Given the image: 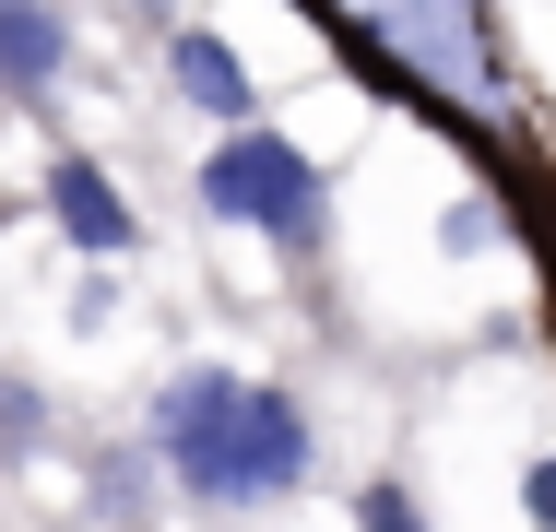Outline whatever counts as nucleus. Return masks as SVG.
<instances>
[{"mask_svg": "<svg viewBox=\"0 0 556 532\" xmlns=\"http://www.w3.org/2000/svg\"><path fill=\"white\" fill-rule=\"evenodd\" d=\"M154 461H166V485L202 497V509H261V497L308 485V415H296L273 379L190 367V379H166V403H154Z\"/></svg>", "mask_w": 556, "mask_h": 532, "instance_id": "f257e3e1", "label": "nucleus"}, {"mask_svg": "<svg viewBox=\"0 0 556 532\" xmlns=\"http://www.w3.org/2000/svg\"><path fill=\"white\" fill-rule=\"evenodd\" d=\"M48 225H60L84 261H118V249L142 237V225H130V190H118L96 154H60V166H48Z\"/></svg>", "mask_w": 556, "mask_h": 532, "instance_id": "20e7f679", "label": "nucleus"}, {"mask_svg": "<svg viewBox=\"0 0 556 532\" xmlns=\"http://www.w3.org/2000/svg\"><path fill=\"white\" fill-rule=\"evenodd\" d=\"M355 532H427V509H415L403 485H367V497H355Z\"/></svg>", "mask_w": 556, "mask_h": 532, "instance_id": "0eeeda50", "label": "nucleus"}, {"mask_svg": "<svg viewBox=\"0 0 556 532\" xmlns=\"http://www.w3.org/2000/svg\"><path fill=\"white\" fill-rule=\"evenodd\" d=\"M36 426H48V403H36V391H24V379H0V449H24V438H36Z\"/></svg>", "mask_w": 556, "mask_h": 532, "instance_id": "6e6552de", "label": "nucleus"}, {"mask_svg": "<svg viewBox=\"0 0 556 532\" xmlns=\"http://www.w3.org/2000/svg\"><path fill=\"white\" fill-rule=\"evenodd\" d=\"M332 24V48L391 84V96L439 106V118H473L497 96V48H485V0H296Z\"/></svg>", "mask_w": 556, "mask_h": 532, "instance_id": "f03ea898", "label": "nucleus"}, {"mask_svg": "<svg viewBox=\"0 0 556 532\" xmlns=\"http://www.w3.org/2000/svg\"><path fill=\"white\" fill-rule=\"evenodd\" d=\"M166 72H178V96L202 106V118L249 130V60H237L225 36H178V48H166Z\"/></svg>", "mask_w": 556, "mask_h": 532, "instance_id": "423d86ee", "label": "nucleus"}, {"mask_svg": "<svg viewBox=\"0 0 556 532\" xmlns=\"http://www.w3.org/2000/svg\"><path fill=\"white\" fill-rule=\"evenodd\" d=\"M202 213L308 249V237H320V166H308L285 130H225L214 154H202Z\"/></svg>", "mask_w": 556, "mask_h": 532, "instance_id": "7ed1b4c3", "label": "nucleus"}, {"mask_svg": "<svg viewBox=\"0 0 556 532\" xmlns=\"http://www.w3.org/2000/svg\"><path fill=\"white\" fill-rule=\"evenodd\" d=\"M72 72V24L48 0H0V96H48Z\"/></svg>", "mask_w": 556, "mask_h": 532, "instance_id": "39448f33", "label": "nucleus"}, {"mask_svg": "<svg viewBox=\"0 0 556 532\" xmlns=\"http://www.w3.org/2000/svg\"><path fill=\"white\" fill-rule=\"evenodd\" d=\"M521 509H533V521L556 532V449H545V461H533V473H521Z\"/></svg>", "mask_w": 556, "mask_h": 532, "instance_id": "1a4fd4ad", "label": "nucleus"}]
</instances>
